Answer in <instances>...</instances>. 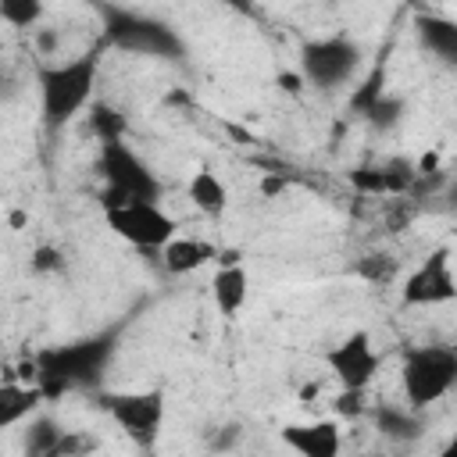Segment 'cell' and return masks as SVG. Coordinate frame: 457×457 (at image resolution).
Returning <instances> with one entry per match:
<instances>
[{"label":"cell","mask_w":457,"mask_h":457,"mask_svg":"<svg viewBox=\"0 0 457 457\" xmlns=\"http://www.w3.org/2000/svg\"><path fill=\"white\" fill-rule=\"evenodd\" d=\"M243 439V428H239V421H225V425H218V428H211V436H207V446H211V453H228V450H236V443Z\"/></svg>","instance_id":"cell-23"},{"label":"cell","mask_w":457,"mask_h":457,"mask_svg":"<svg viewBox=\"0 0 457 457\" xmlns=\"http://www.w3.org/2000/svg\"><path fill=\"white\" fill-rule=\"evenodd\" d=\"M436 457H457V443H446V446H443Z\"/></svg>","instance_id":"cell-27"},{"label":"cell","mask_w":457,"mask_h":457,"mask_svg":"<svg viewBox=\"0 0 457 457\" xmlns=\"http://www.w3.org/2000/svg\"><path fill=\"white\" fill-rule=\"evenodd\" d=\"M250 296V275L243 264H218V271L211 275V300L218 307V314L232 318L243 311Z\"/></svg>","instance_id":"cell-15"},{"label":"cell","mask_w":457,"mask_h":457,"mask_svg":"<svg viewBox=\"0 0 457 457\" xmlns=\"http://www.w3.org/2000/svg\"><path fill=\"white\" fill-rule=\"evenodd\" d=\"M64 253H61V246H54V243H39L36 250H32V257H29V271L32 275H39V278H50V275H61L64 271Z\"/></svg>","instance_id":"cell-21"},{"label":"cell","mask_w":457,"mask_h":457,"mask_svg":"<svg viewBox=\"0 0 457 457\" xmlns=\"http://www.w3.org/2000/svg\"><path fill=\"white\" fill-rule=\"evenodd\" d=\"M104 414L121 428L125 439H132L139 450H150L161 439L164 428V389H114L100 396Z\"/></svg>","instance_id":"cell-5"},{"label":"cell","mask_w":457,"mask_h":457,"mask_svg":"<svg viewBox=\"0 0 457 457\" xmlns=\"http://www.w3.org/2000/svg\"><path fill=\"white\" fill-rule=\"evenodd\" d=\"M46 18L43 0H0V21L11 29H36Z\"/></svg>","instance_id":"cell-20"},{"label":"cell","mask_w":457,"mask_h":457,"mask_svg":"<svg viewBox=\"0 0 457 457\" xmlns=\"http://www.w3.org/2000/svg\"><path fill=\"white\" fill-rule=\"evenodd\" d=\"M457 296V278H453V261L450 246L432 250L400 286V303L403 307H439Z\"/></svg>","instance_id":"cell-11"},{"label":"cell","mask_w":457,"mask_h":457,"mask_svg":"<svg viewBox=\"0 0 457 457\" xmlns=\"http://www.w3.org/2000/svg\"><path fill=\"white\" fill-rule=\"evenodd\" d=\"M100 436L89 428H68L50 414L25 421L21 457H96Z\"/></svg>","instance_id":"cell-9"},{"label":"cell","mask_w":457,"mask_h":457,"mask_svg":"<svg viewBox=\"0 0 457 457\" xmlns=\"http://www.w3.org/2000/svg\"><path fill=\"white\" fill-rule=\"evenodd\" d=\"M107 39L118 50L143 54V57H179L182 54L179 36L164 21H154V18L132 14V11H107Z\"/></svg>","instance_id":"cell-8"},{"label":"cell","mask_w":457,"mask_h":457,"mask_svg":"<svg viewBox=\"0 0 457 457\" xmlns=\"http://www.w3.org/2000/svg\"><path fill=\"white\" fill-rule=\"evenodd\" d=\"M418 29V39L425 50H432L439 61L453 64L457 61V25L450 18H439V14H418L414 21Z\"/></svg>","instance_id":"cell-18"},{"label":"cell","mask_w":457,"mask_h":457,"mask_svg":"<svg viewBox=\"0 0 457 457\" xmlns=\"http://www.w3.org/2000/svg\"><path fill=\"white\" fill-rule=\"evenodd\" d=\"M414 168L411 164H386V168H357L350 175V182L361 193H400L414 182Z\"/></svg>","instance_id":"cell-19"},{"label":"cell","mask_w":457,"mask_h":457,"mask_svg":"<svg viewBox=\"0 0 457 457\" xmlns=\"http://www.w3.org/2000/svg\"><path fill=\"white\" fill-rule=\"evenodd\" d=\"M357 275L368 278V282H389L393 278V261L386 253H371V257H361L357 264Z\"/></svg>","instance_id":"cell-24"},{"label":"cell","mask_w":457,"mask_h":457,"mask_svg":"<svg viewBox=\"0 0 457 457\" xmlns=\"http://www.w3.org/2000/svg\"><path fill=\"white\" fill-rule=\"evenodd\" d=\"M43 407V393L39 386L29 382H0V432L25 425L29 418H36Z\"/></svg>","instance_id":"cell-14"},{"label":"cell","mask_w":457,"mask_h":457,"mask_svg":"<svg viewBox=\"0 0 457 457\" xmlns=\"http://www.w3.org/2000/svg\"><path fill=\"white\" fill-rule=\"evenodd\" d=\"M100 64L96 57H71V61H43L36 68L39 86V114L50 132L68 129L89 104L96 89Z\"/></svg>","instance_id":"cell-2"},{"label":"cell","mask_w":457,"mask_h":457,"mask_svg":"<svg viewBox=\"0 0 457 457\" xmlns=\"http://www.w3.org/2000/svg\"><path fill=\"white\" fill-rule=\"evenodd\" d=\"M371 425L378 436H386L393 443H414L425 432V414L411 411L407 403H378V407H371Z\"/></svg>","instance_id":"cell-13"},{"label":"cell","mask_w":457,"mask_h":457,"mask_svg":"<svg viewBox=\"0 0 457 457\" xmlns=\"http://www.w3.org/2000/svg\"><path fill=\"white\" fill-rule=\"evenodd\" d=\"M214 257H218V250L207 239H193V236H175L161 250V264H164L168 275H193Z\"/></svg>","instance_id":"cell-16"},{"label":"cell","mask_w":457,"mask_h":457,"mask_svg":"<svg viewBox=\"0 0 457 457\" xmlns=\"http://www.w3.org/2000/svg\"><path fill=\"white\" fill-rule=\"evenodd\" d=\"M278 439L296 457H339V450H343V428H339L336 418L289 421V425H282Z\"/></svg>","instance_id":"cell-12"},{"label":"cell","mask_w":457,"mask_h":457,"mask_svg":"<svg viewBox=\"0 0 457 457\" xmlns=\"http://www.w3.org/2000/svg\"><path fill=\"white\" fill-rule=\"evenodd\" d=\"M357 68H361V46L343 32L311 39L300 50V79L314 89H339L357 75Z\"/></svg>","instance_id":"cell-6"},{"label":"cell","mask_w":457,"mask_h":457,"mask_svg":"<svg viewBox=\"0 0 457 457\" xmlns=\"http://www.w3.org/2000/svg\"><path fill=\"white\" fill-rule=\"evenodd\" d=\"M89 125H93V132L100 136V143H111V139H125V118H121L118 111L104 107V104H96V107H93V114H89Z\"/></svg>","instance_id":"cell-22"},{"label":"cell","mask_w":457,"mask_h":457,"mask_svg":"<svg viewBox=\"0 0 457 457\" xmlns=\"http://www.w3.org/2000/svg\"><path fill=\"white\" fill-rule=\"evenodd\" d=\"M118 350V336L114 332H93L82 339H68V343H54L32 353V368H36V386L43 393V400L61 396L68 389H86L96 386L111 364Z\"/></svg>","instance_id":"cell-1"},{"label":"cell","mask_w":457,"mask_h":457,"mask_svg":"<svg viewBox=\"0 0 457 457\" xmlns=\"http://www.w3.org/2000/svg\"><path fill=\"white\" fill-rule=\"evenodd\" d=\"M104 221L118 239H125L139 250H154V253H161L179 236L175 218L161 204H143V200H125L114 207H104Z\"/></svg>","instance_id":"cell-7"},{"label":"cell","mask_w":457,"mask_h":457,"mask_svg":"<svg viewBox=\"0 0 457 457\" xmlns=\"http://www.w3.org/2000/svg\"><path fill=\"white\" fill-rule=\"evenodd\" d=\"M100 175H104V193H100L104 207H114L125 200L161 204L164 196V182L157 179V171L125 139L100 143Z\"/></svg>","instance_id":"cell-4"},{"label":"cell","mask_w":457,"mask_h":457,"mask_svg":"<svg viewBox=\"0 0 457 457\" xmlns=\"http://www.w3.org/2000/svg\"><path fill=\"white\" fill-rule=\"evenodd\" d=\"M186 196H189V204H193L200 214H207V218H221L225 207H228V186H225L221 175L211 171V168H196V171L189 175Z\"/></svg>","instance_id":"cell-17"},{"label":"cell","mask_w":457,"mask_h":457,"mask_svg":"<svg viewBox=\"0 0 457 457\" xmlns=\"http://www.w3.org/2000/svg\"><path fill=\"white\" fill-rule=\"evenodd\" d=\"M261 189H264V196H275L278 189H286V179H264Z\"/></svg>","instance_id":"cell-25"},{"label":"cell","mask_w":457,"mask_h":457,"mask_svg":"<svg viewBox=\"0 0 457 457\" xmlns=\"http://www.w3.org/2000/svg\"><path fill=\"white\" fill-rule=\"evenodd\" d=\"M457 386V350L450 343H418L403 350L400 361V389L403 403L418 414L436 407Z\"/></svg>","instance_id":"cell-3"},{"label":"cell","mask_w":457,"mask_h":457,"mask_svg":"<svg viewBox=\"0 0 457 457\" xmlns=\"http://www.w3.org/2000/svg\"><path fill=\"white\" fill-rule=\"evenodd\" d=\"M325 368L332 371V378L346 389V393H364L371 386V378L382 368V357L371 343V332L357 328L350 336H343L339 343H332L325 350Z\"/></svg>","instance_id":"cell-10"},{"label":"cell","mask_w":457,"mask_h":457,"mask_svg":"<svg viewBox=\"0 0 457 457\" xmlns=\"http://www.w3.org/2000/svg\"><path fill=\"white\" fill-rule=\"evenodd\" d=\"M278 82H282V89H289V93H300V82H303V79H300V75H282Z\"/></svg>","instance_id":"cell-26"}]
</instances>
